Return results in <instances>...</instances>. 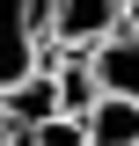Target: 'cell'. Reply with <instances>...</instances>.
Here are the masks:
<instances>
[{
  "mask_svg": "<svg viewBox=\"0 0 139 146\" xmlns=\"http://www.w3.org/2000/svg\"><path fill=\"white\" fill-rule=\"evenodd\" d=\"M66 44L44 36V0H0V88H15L22 73H51Z\"/></svg>",
  "mask_w": 139,
  "mask_h": 146,
  "instance_id": "6da1fadb",
  "label": "cell"
},
{
  "mask_svg": "<svg viewBox=\"0 0 139 146\" xmlns=\"http://www.w3.org/2000/svg\"><path fill=\"white\" fill-rule=\"evenodd\" d=\"M117 22H124V0H44V36L66 44V51H88Z\"/></svg>",
  "mask_w": 139,
  "mask_h": 146,
  "instance_id": "7a4b0ae2",
  "label": "cell"
},
{
  "mask_svg": "<svg viewBox=\"0 0 139 146\" xmlns=\"http://www.w3.org/2000/svg\"><path fill=\"white\" fill-rule=\"evenodd\" d=\"M88 66H95V88L103 95H132L139 102V29L132 22H117L110 36H95L88 44Z\"/></svg>",
  "mask_w": 139,
  "mask_h": 146,
  "instance_id": "3957f363",
  "label": "cell"
},
{
  "mask_svg": "<svg viewBox=\"0 0 139 146\" xmlns=\"http://www.w3.org/2000/svg\"><path fill=\"white\" fill-rule=\"evenodd\" d=\"M81 131H88V146H139V102L132 95H95Z\"/></svg>",
  "mask_w": 139,
  "mask_h": 146,
  "instance_id": "277c9868",
  "label": "cell"
},
{
  "mask_svg": "<svg viewBox=\"0 0 139 146\" xmlns=\"http://www.w3.org/2000/svg\"><path fill=\"white\" fill-rule=\"evenodd\" d=\"M0 110L15 117V131H22V124H44V117H59V88H51V73H22L15 88H0Z\"/></svg>",
  "mask_w": 139,
  "mask_h": 146,
  "instance_id": "5b68a950",
  "label": "cell"
},
{
  "mask_svg": "<svg viewBox=\"0 0 139 146\" xmlns=\"http://www.w3.org/2000/svg\"><path fill=\"white\" fill-rule=\"evenodd\" d=\"M51 88H59V117H88V102H95V66H88V51H59L51 66Z\"/></svg>",
  "mask_w": 139,
  "mask_h": 146,
  "instance_id": "8992f818",
  "label": "cell"
},
{
  "mask_svg": "<svg viewBox=\"0 0 139 146\" xmlns=\"http://www.w3.org/2000/svg\"><path fill=\"white\" fill-rule=\"evenodd\" d=\"M15 146H88V131H81V117H44V124H22Z\"/></svg>",
  "mask_w": 139,
  "mask_h": 146,
  "instance_id": "52a82bcc",
  "label": "cell"
},
{
  "mask_svg": "<svg viewBox=\"0 0 139 146\" xmlns=\"http://www.w3.org/2000/svg\"><path fill=\"white\" fill-rule=\"evenodd\" d=\"M0 146H15V117H7V110H0Z\"/></svg>",
  "mask_w": 139,
  "mask_h": 146,
  "instance_id": "ba28073f",
  "label": "cell"
},
{
  "mask_svg": "<svg viewBox=\"0 0 139 146\" xmlns=\"http://www.w3.org/2000/svg\"><path fill=\"white\" fill-rule=\"evenodd\" d=\"M124 22H132V29H139V0H124Z\"/></svg>",
  "mask_w": 139,
  "mask_h": 146,
  "instance_id": "9c48e42d",
  "label": "cell"
}]
</instances>
